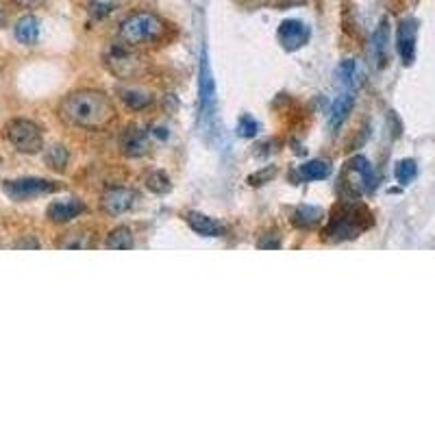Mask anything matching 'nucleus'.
<instances>
[{
    "label": "nucleus",
    "instance_id": "nucleus-1",
    "mask_svg": "<svg viewBox=\"0 0 435 435\" xmlns=\"http://www.w3.org/2000/svg\"><path fill=\"white\" fill-rule=\"evenodd\" d=\"M61 116L70 124L83 126V128H105L116 118V109L107 94L83 89V92L70 94L68 99L61 103Z\"/></svg>",
    "mask_w": 435,
    "mask_h": 435
},
{
    "label": "nucleus",
    "instance_id": "nucleus-2",
    "mask_svg": "<svg viewBox=\"0 0 435 435\" xmlns=\"http://www.w3.org/2000/svg\"><path fill=\"white\" fill-rule=\"evenodd\" d=\"M164 31H166L164 20H161L159 15H155L153 11H133L120 22L118 37L124 46L139 48V46H148L161 40Z\"/></svg>",
    "mask_w": 435,
    "mask_h": 435
},
{
    "label": "nucleus",
    "instance_id": "nucleus-3",
    "mask_svg": "<svg viewBox=\"0 0 435 435\" xmlns=\"http://www.w3.org/2000/svg\"><path fill=\"white\" fill-rule=\"evenodd\" d=\"M368 227H373V214L364 205H342L337 212H333L325 235L333 241L355 239Z\"/></svg>",
    "mask_w": 435,
    "mask_h": 435
},
{
    "label": "nucleus",
    "instance_id": "nucleus-4",
    "mask_svg": "<svg viewBox=\"0 0 435 435\" xmlns=\"http://www.w3.org/2000/svg\"><path fill=\"white\" fill-rule=\"evenodd\" d=\"M5 135L7 139L11 142V146L20 153H26V155H35L42 151L44 146V139H42V131L35 122L31 120H11L5 128Z\"/></svg>",
    "mask_w": 435,
    "mask_h": 435
},
{
    "label": "nucleus",
    "instance_id": "nucleus-5",
    "mask_svg": "<svg viewBox=\"0 0 435 435\" xmlns=\"http://www.w3.org/2000/svg\"><path fill=\"white\" fill-rule=\"evenodd\" d=\"M131 46H111L107 55H105V66L111 74H116L118 78H133L137 74H142L144 70V61L139 55H135L133 51H128Z\"/></svg>",
    "mask_w": 435,
    "mask_h": 435
},
{
    "label": "nucleus",
    "instance_id": "nucleus-6",
    "mask_svg": "<svg viewBox=\"0 0 435 435\" xmlns=\"http://www.w3.org/2000/svg\"><path fill=\"white\" fill-rule=\"evenodd\" d=\"M57 185L46 181V179H15V181H5L3 191L11 201H28L40 194H48V191H55Z\"/></svg>",
    "mask_w": 435,
    "mask_h": 435
},
{
    "label": "nucleus",
    "instance_id": "nucleus-7",
    "mask_svg": "<svg viewBox=\"0 0 435 435\" xmlns=\"http://www.w3.org/2000/svg\"><path fill=\"white\" fill-rule=\"evenodd\" d=\"M135 201H137V194H135L133 189L111 187V189H107L105 194H103L101 207H103V212L109 214V216H122L126 212H131Z\"/></svg>",
    "mask_w": 435,
    "mask_h": 435
},
{
    "label": "nucleus",
    "instance_id": "nucleus-8",
    "mask_svg": "<svg viewBox=\"0 0 435 435\" xmlns=\"http://www.w3.org/2000/svg\"><path fill=\"white\" fill-rule=\"evenodd\" d=\"M198 94H201V111H203V116H212L214 101H216V83H214V74H212V68H209L207 48H203V55H201Z\"/></svg>",
    "mask_w": 435,
    "mask_h": 435
},
{
    "label": "nucleus",
    "instance_id": "nucleus-9",
    "mask_svg": "<svg viewBox=\"0 0 435 435\" xmlns=\"http://www.w3.org/2000/svg\"><path fill=\"white\" fill-rule=\"evenodd\" d=\"M279 42L285 51L294 53L309 42V28L300 20H283L279 24Z\"/></svg>",
    "mask_w": 435,
    "mask_h": 435
},
{
    "label": "nucleus",
    "instance_id": "nucleus-10",
    "mask_svg": "<svg viewBox=\"0 0 435 435\" xmlns=\"http://www.w3.org/2000/svg\"><path fill=\"white\" fill-rule=\"evenodd\" d=\"M416 33H418V22L407 18L400 20L398 31H396V48L398 55L405 66H411L416 59Z\"/></svg>",
    "mask_w": 435,
    "mask_h": 435
},
{
    "label": "nucleus",
    "instance_id": "nucleus-11",
    "mask_svg": "<svg viewBox=\"0 0 435 435\" xmlns=\"http://www.w3.org/2000/svg\"><path fill=\"white\" fill-rule=\"evenodd\" d=\"M388 44H390V22L383 18L379 22L377 31L373 33V44H370V51H373V59H375L377 68L388 66V59H390Z\"/></svg>",
    "mask_w": 435,
    "mask_h": 435
},
{
    "label": "nucleus",
    "instance_id": "nucleus-12",
    "mask_svg": "<svg viewBox=\"0 0 435 435\" xmlns=\"http://www.w3.org/2000/svg\"><path fill=\"white\" fill-rule=\"evenodd\" d=\"M120 148L128 157H142L151 148L148 133L144 131V128H128V131L120 137Z\"/></svg>",
    "mask_w": 435,
    "mask_h": 435
},
{
    "label": "nucleus",
    "instance_id": "nucleus-13",
    "mask_svg": "<svg viewBox=\"0 0 435 435\" xmlns=\"http://www.w3.org/2000/svg\"><path fill=\"white\" fill-rule=\"evenodd\" d=\"M85 212V205L80 203L78 198H66V201H57L48 207V218L53 222H70L76 216H80Z\"/></svg>",
    "mask_w": 435,
    "mask_h": 435
},
{
    "label": "nucleus",
    "instance_id": "nucleus-14",
    "mask_svg": "<svg viewBox=\"0 0 435 435\" xmlns=\"http://www.w3.org/2000/svg\"><path fill=\"white\" fill-rule=\"evenodd\" d=\"M187 224H189V229L191 231H196L198 235L203 237H220L224 233V227L220 222H216L214 218H209L205 214H198V212H189L185 216Z\"/></svg>",
    "mask_w": 435,
    "mask_h": 435
},
{
    "label": "nucleus",
    "instance_id": "nucleus-15",
    "mask_svg": "<svg viewBox=\"0 0 435 435\" xmlns=\"http://www.w3.org/2000/svg\"><path fill=\"white\" fill-rule=\"evenodd\" d=\"M348 170L357 176V181L361 183V189H366V191H373V189H375V185H377V176H375L373 166H370V161H368L366 157H361V155L352 157V159L348 161Z\"/></svg>",
    "mask_w": 435,
    "mask_h": 435
},
{
    "label": "nucleus",
    "instance_id": "nucleus-16",
    "mask_svg": "<svg viewBox=\"0 0 435 435\" xmlns=\"http://www.w3.org/2000/svg\"><path fill=\"white\" fill-rule=\"evenodd\" d=\"M320 220H322V209L312 205H300L292 214V224L298 229H314L320 224Z\"/></svg>",
    "mask_w": 435,
    "mask_h": 435
},
{
    "label": "nucleus",
    "instance_id": "nucleus-17",
    "mask_svg": "<svg viewBox=\"0 0 435 435\" xmlns=\"http://www.w3.org/2000/svg\"><path fill=\"white\" fill-rule=\"evenodd\" d=\"M37 37H40V22L35 15H24V18H20L18 24H15V40L26 46H33Z\"/></svg>",
    "mask_w": 435,
    "mask_h": 435
},
{
    "label": "nucleus",
    "instance_id": "nucleus-18",
    "mask_svg": "<svg viewBox=\"0 0 435 435\" xmlns=\"http://www.w3.org/2000/svg\"><path fill=\"white\" fill-rule=\"evenodd\" d=\"M329 174H331V166L327 161H320V159L307 161V164H302L298 168L300 181H325Z\"/></svg>",
    "mask_w": 435,
    "mask_h": 435
},
{
    "label": "nucleus",
    "instance_id": "nucleus-19",
    "mask_svg": "<svg viewBox=\"0 0 435 435\" xmlns=\"http://www.w3.org/2000/svg\"><path fill=\"white\" fill-rule=\"evenodd\" d=\"M352 105H355V99H352L350 94H340V96H337L333 107H331V122H329L331 128H337L348 118V114L352 111Z\"/></svg>",
    "mask_w": 435,
    "mask_h": 435
},
{
    "label": "nucleus",
    "instance_id": "nucleus-20",
    "mask_svg": "<svg viewBox=\"0 0 435 435\" xmlns=\"http://www.w3.org/2000/svg\"><path fill=\"white\" fill-rule=\"evenodd\" d=\"M105 246L111 248V250H126V248H133L135 246V239H133V233L131 229L126 227H116L107 235V241Z\"/></svg>",
    "mask_w": 435,
    "mask_h": 435
},
{
    "label": "nucleus",
    "instance_id": "nucleus-21",
    "mask_svg": "<svg viewBox=\"0 0 435 435\" xmlns=\"http://www.w3.org/2000/svg\"><path fill=\"white\" fill-rule=\"evenodd\" d=\"M68 159H70V153L66 146H61V144H55V146H51L46 151L44 155V161H46V166L55 170V172H63L68 166Z\"/></svg>",
    "mask_w": 435,
    "mask_h": 435
},
{
    "label": "nucleus",
    "instance_id": "nucleus-22",
    "mask_svg": "<svg viewBox=\"0 0 435 435\" xmlns=\"http://www.w3.org/2000/svg\"><path fill=\"white\" fill-rule=\"evenodd\" d=\"M120 99L122 103L128 107V109H144V107H148L153 103V96L148 92H144V89H135V87H126L120 92Z\"/></svg>",
    "mask_w": 435,
    "mask_h": 435
},
{
    "label": "nucleus",
    "instance_id": "nucleus-23",
    "mask_svg": "<svg viewBox=\"0 0 435 435\" xmlns=\"http://www.w3.org/2000/svg\"><path fill=\"white\" fill-rule=\"evenodd\" d=\"M146 187L153 191V194H168V191L172 189V183H170V179H168V174H166V172L157 170V172L148 174Z\"/></svg>",
    "mask_w": 435,
    "mask_h": 435
},
{
    "label": "nucleus",
    "instance_id": "nucleus-24",
    "mask_svg": "<svg viewBox=\"0 0 435 435\" xmlns=\"http://www.w3.org/2000/svg\"><path fill=\"white\" fill-rule=\"evenodd\" d=\"M416 172H418V166H416V161L413 159H402L400 164L396 166L394 174H396V181L400 185H407L416 179Z\"/></svg>",
    "mask_w": 435,
    "mask_h": 435
},
{
    "label": "nucleus",
    "instance_id": "nucleus-25",
    "mask_svg": "<svg viewBox=\"0 0 435 435\" xmlns=\"http://www.w3.org/2000/svg\"><path fill=\"white\" fill-rule=\"evenodd\" d=\"M257 133H259V122H257L253 116H241L239 122H237V135L244 137V139H250L255 137Z\"/></svg>",
    "mask_w": 435,
    "mask_h": 435
},
{
    "label": "nucleus",
    "instance_id": "nucleus-26",
    "mask_svg": "<svg viewBox=\"0 0 435 435\" xmlns=\"http://www.w3.org/2000/svg\"><path fill=\"white\" fill-rule=\"evenodd\" d=\"M275 176H277V168H275V166H270L268 170H259L257 174H250V176H248V183L257 187V185H264V183L272 181Z\"/></svg>",
    "mask_w": 435,
    "mask_h": 435
},
{
    "label": "nucleus",
    "instance_id": "nucleus-27",
    "mask_svg": "<svg viewBox=\"0 0 435 435\" xmlns=\"http://www.w3.org/2000/svg\"><path fill=\"white\" fill-rule=\"evenodd\" d=\"M355 70H357L355 61H342L340 68H337V74H340V78L344 80V83H350L352 76H355Z\"/></svg>",
    "mask_w": 435,
    "mask_h": 435
},
{
    "label": "nucleus",
    "instance_id": "nucleus-28",
    "mask_svg": "<svg viewBox=\"0 0 435 435\" xmlns=\"http://www.w3.org/2000/svg\"><path fill=\"white\" fill-rule=\"evenodd\" d=\"M235 3L244 5L248 9H255V7H264V5H268V7H283L285 0H235Z\"/></svg>",
    "mask_w": 435,
    "mask_h": 435
},
{
    "label": "nucleus",
    "instance_id": "nucleus-29",
    "mask_svg": "<svg viewBox=\"0 0 435 435\" xmlns=\"http://www.w3.org/2000/svg\"><path fill=\"white\" fill-rule=\"evenodd\" d=\"M89 13L94 15V18H105L107 13H111V5H107V3H92Z\"/></svg>",
    "mask_w": 435,
    "mask_h": 435
},
{
    "label": "nucleus",
    "instance_id": "nucleus-30",
    "mask_svg": "<svg viewBox=\"0 0 435 435\" xmlns=\"http://www.w3.org/2000/svg\"><path fill=\"white\" fill-rule=\"evenodd\" d=\"M13 3L18 7H24V9H37L46 3V0H13Z\"/></svg>",
    "mask_w": 435,
    "mask_h": 435
},
{
    "label": "nucleus",
    "instance_id": "nucleus-31",
    "mask_svg": "<svg viewBox=\"0 0 435 435\" xmlns=\"http://www.w3.org/2000/svg\"><path fill=\"white\" fill-rule=\"evenodd\" d=\"M15 248H40V241L37 239H22L15 244Z\"/></svg>",
    "mask_w": 435,
    "mask_h": 435
},
{
    "label": "nucleus",
    "instance_id": "nucleus-32",
    "mask_svg": "<svg viewBox=\"0 0 435 435\" xmlns=\"http://www.w3.org/2000/svg\"><path fill=\"white\" fill-rule=\"evenodd\" d=\"M155 135H157V137H164V139L168 137V133H166V128H155Z\"/></svg>",
    "mask_w": 435,
    "mask_h": 435
},
{
    "label": "nucleus",
    "instance_id": "nucleus-33",
    "mask_svg": "<svg viewBox=\"0 0 435 435\" xmlns=\"http://www.w3.org/2000/svg\"><path fill=\"white\" fill-rule=\"evenodd\" d=\"M3 22H5V11H3V7H0V26H3Z\"/></svg>",
    "mask_w": 435,
    "mask_h": 435
}]
</instances>
